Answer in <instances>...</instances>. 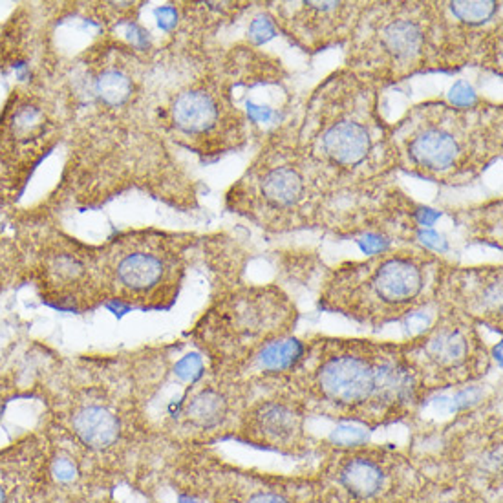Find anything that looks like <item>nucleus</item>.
<instances>
[{"label": "nucleus", "instance_id": "1", "mask_svg": "<svg viewBox=\"0 0 503 503\" xmlns=\"http://www.w3.org/2000/svg\"><path fill=\"white\" fill-rule=\"evenodd\" d=\"M381 88L340 68L321 81L299 113L279 127L290 142L324 216V229L351 232L373 223L396 173L392 123Z\"/></svg>", "mask_w": 503, "mask_h": 503}, {"label": "nucleus", "instance_id": "2", "mask_svg": "<svg viewBox=\"0 0 503 503\" xmlns=\"http://www.w3.org/2000/svg\"><path fill=\"white\" fill-rule=\"evenodd\" d=\"M290 394L344 423L381 425L410 414L427 389L403 344L319 337L286 377Z\"/></svg>", "mask_w": 503, "mask_h": 503}, {"label": "nucleus", "instance_id": "3", "mask_svg": "<svg viewBox=\"0 0 503 503\" xmlns=\"http://www.w3.org/2000/svg\"><path fill=\"white\" fill-rule=\"evenodd\" d=\"M392 151L396 171L443 187L468 185L501 158V104L423 101L392 124Z\"/></svg>", "mask_w": 503, "mask_h": 503}, {"label": "nucleus", "instance_id": "4", "mask_svg": "<svg viewBox=\"0 0 503 503\" xmlns=\"http://www.w3.org/2000/svg\"><path fill=\"white\" fill-rule=\"evenodd\" d=\"M445 266L432 251L410 247L339 264L324 279L321 308L370 326L398 322L436 299Z\"/></svg>", "mask_w": 503, "mask_h": 503}, {"label": "nucleus", "instance_id": "5", "mask_svg": "<svg viewBox=\"0 0 503 503\" xmlns=\"http://www.w3.org/2000/svg\"><path fill=\"white\" fill-rule=\"evenodd\" d=\"M344 68L380 88L441 72L436 3H366L346 43Z\"/></svg>", "mask_w": 503, "mask_h": 503}, {"label": "nucleus", "instance_id": "6", "mask_svg": "<svg viewBox=\"0 0 503 503\" xmlns=\"http://www.w3.org/2000/svg\"><path fill=\"white\" fill-rule=\"evenodd\" d=\"M297 319L295 304L279 286H240L227 293L207 321L212 359L229 366L223 377L243 383L257 355L271 342L291 337Z\"/></svg>", "mask_w": 503, "mask_h": 503}, {"label": "nucleus", "instance_id": "7", "mask_svg": "<svg viewBox=\"0 0 503 503\" xmlns=\"http://www.w3.org/2000/svg\"><path fill=\"white\" fill-rule=\"evenodd\" d=\"M427 390L470 383L488 368V351L478 324L445 308L436 322L403 344Z\"/></svg>", "mask_w": 503, "mask_h": 503}, {"label": "nucleus", "instance_id": "8", "mask_svg": "<svg viewBox=\"0 0 503 503\" xmlns=\"http://www.w3.org/2000/svg\"><path fill=\"white\" fill-rule=\"evenodd\" d=\"M441 72L479 66L501 75V3L450 0L436 3Z\"/></svg>", "mask_w": 503, "mask_h": 503}, {"label": "nucleus", "instance_id": "9", "mask_svg": "<svg viewBox=\"0 0 503 503\" xmlns=\"http://www.w3.org/2000/svg\"><path fill=\"white\" fill-rule=\"evenodd\" d=\"M366 3H281L271 25L304 52L317 54L342 46L357 25Z\"/></svg>", "mask_w": 503, "mask_h": 503}, {"label": "nucleus", "instance_id": "10", "mask_svg": "<svg viewBox=\"0 0 503 503\" xmlns=\"http://www.w3.org/2000/svg\"><path fill=\"white\" fill-rule=\"evenodd\" d=\"M501 266L456 268L447 264L441 271L436 299H445V308L454 310L476 324L501 328Z\"/></svg>", "mask_w": 503, "mask_h": 503}, {"label": "nucleus", "instance_id": "11", "mask_svg": "<svg viewBox=\"0 0 503 503\" xmlns=\"http://www.w3.org/2000/svg\"><path fill=\"white\" fill-rule=\"evenodd\" d=\"M46 481V441L28 438L0 449V503H39Z\"/></svg>", "mask_w": 503, "mask_h": 503}, {"label": "nucleus", "instance_id": "12", "mask_svg": "<svg viewBox=\"0 0 503 503\" xmlns=\"http://www.w3.org/2000/svg\"><path fill=\"white\" fill-rule=\"evenodd\" d=\"M304 405L293 396L261 399L243 416V432L262 447L284 449L293 445L304 430Z\"/></svg>", "mask_w": 503, "mask_h": 503}, {"label": "nucleus", "instance_id": "13", "mask_svg": "<svg viewBox=\"0 0 503 503\" xmlns=\"http://www.w3.org/2000/svg\"><path fill=\"white\" fill-rule=\"evenodd\" d=\"M124 436L121 416L104 403H84L72 410L64 429V441L72 452L103 456L115 450Z\"/></svg>", "mask_w": 503, "mask_h": 503}, {"label": "nucleus", "instance_id": "14", "mask_svg": "<svg viewBox=\"0 0 503 503\" xmlns=\"http://www.w3.org/2000/svg\"><path fill=\"white\" fill-rule=\"evenodd\" d=\"M390 458L375 452L350 454L337 463V485L359 503H371L387 494L392 467Z\"/></svg>", "mask_w": 503, "mask_h": 503}, {"label": "nucleus", "instance_id": "15", "mask_svg": "<svg viewBox=\"0 0 503 503\" xmlns=\"http://www.w3.org/2000/svg\"><path fill=\"white\" fill-rule=\"evenodd\" d=\"M240 387H245V383L229 380V377H223L222 385H205L191 394L183 405L182 416L196 430H216L234 412V399L240 398Z\"/></svg>", "mask_w": 503, "mask_h": 503}, {"label": "nucleus", "instance_id": "16", "mask_svg": "<svg viewBox=\"0 0 503 503\" xmlns=\"http://www.w3.org/2000/svg\"><path fill=\"white\" fill-rule=\"evenodd\" d=\"M169 273V266L163 257L153 251L136 249L119 257L115 262V282L134 295H147L158 290Z\"/></svg>", "mask_w": 503, "mask_h": 503}, {"label": "nucleus", "instance_id": "17", "mask_svg": "<svg viewBox=\"0 0 503 503\" xmlns=\"http://www.w3.org/2000/svg\"><path fill=\"white\" fill-rule=\"evenodd\" d=\"M94 90L103 104L110 108H121L133 99L134 81L129 74H124L119 68H108L97 75Z\"/></svg>", "mask_w": 503, "mask_h": 503}, {"label": "nucleus", "instance_id": "18", "mask_svg": "<svg viewBox=\"0 0 503 503\" xmlns=\"http://www.w3.org/2000/svg\"><path fill=\"white\" fill-rule=\"evenodd\" d=\"M39 503H108V501H103V498L90 494V490L83 487V481L66 485V487L50 485L44 481Z\"/></svg>", "mask_w": 503, "mask_h": 503}, {"label": "nucleus", "instance_id": "19", "mask_svg": "<svg viewBox=\"0 0 503 503\" xmlns=\"http://www.w3.org/2000/svg\"><path fill=\"white\" fill-rule=\"evenodd\" d=\"M41 127H43V113L35 106H23L14 119V131L23 138L35 134Z\"/></svg>", "mask_w": 503, "mask_h": 503}, {"label": "nucleus", "instance_id": "20", "mask_svg": "<svg viewBox=\"0 0 503 503\" xmlns=\"http://www.w3.org/2000/svg\"><path fill=\"white\" fill-rule=\"evenodd\" d=\"M52 271L55 273V277H59L61 281H75L84 273V266L72 257H61L54 262Z\"/></svg>", "mask_w": 503, "mask_h": 503}, {"label": "nucleus", "instance_id": "21", "mask_svg": "<svg viewBox=\"0 0 503 503\" xmlns=\"http://www.w3.org/2000/svg\"><path fill=\"white\" fill-rule=\"evenodd\" d=\"M335 439L339 445H346V447H357L360 443L366 441V434L362 432V429L359 427H351V423H348V427H342L335 432Z\"/></svg>", "mask_w": 503, "mask_h": 503}, {"label": "nucleus", "instance_id": "22", "mask_svg": "<svg viewBox=\"0 0 503 503\" xmlns=\"http://www.w3.org/2000/svg\"><path fill=\"white\" fill-rule=\"evenodd\" d=\"M245 503H291V501H290V498H286L281 492H275V490H259V492L251 494Z\"/></svg>", "mask_w": 503, "mask_h": 503}, {"label": "nucleus", "instance_id": "23", "mask_svg": "<svg viewBox=\"0 0 503 503\" xmlns=\"http://www.w3.org/2000/svg\"><path fill=\"white\" fill-rule=\"evenodd\" d=\"M156 15H158V19H160V26H162V28L173 30V28L176 26L178 15H176V12H174L173 8H162V10L156 12Z\"/></svg>", "mask_w": 503, "mask_h": 503}, {"label": "nucleus", "instance_id": "24", "mask_svg": "<svg viewBox=\"0 0 503 503\" xmlns=\"http://www.w3.org/2000/svg\"><path fill=\"white\" fill-rule=\"evenodd\" d=\"M178 503H203L202 499H198L196 496H191V494H182L178 498Z\"/></svg>", "mask_w": 503, "mask_h": 503}, {"label": "nucleus", "instance_id": "25", "mask_svg": "<svg viewBox=\"0 0 503 503\" xmlns=\"http://www.w3.org/2000/svg\"><path fill=\"white\" fill-rule=\"evenodd\" d=\"M441 503H461V501H454V499H450V501H441Z\"/></svg>", "mask_w": 503, "mask_h": 503}]
</instances>
